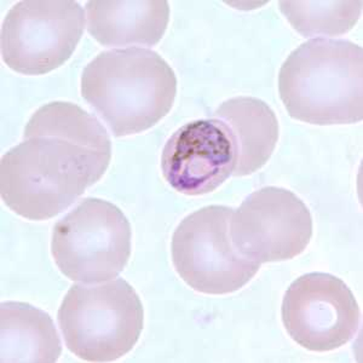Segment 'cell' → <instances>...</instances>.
<instances>
[{
	"instance_id": "cell-6",
	"label": "cell",
	"mask_w": 363,
	"mask_h": 363,
	"mask_svg": "<svg viewBox=\"0 0 363 363\" xmlns=\"http://www.w3.org/2000/svg\"><path fill=\"white\" fill-rule=\"evenodd\" d=\"M233 208L207 206L182 220L172 238V260L186 285L205 294H233L259 270L233 245Z\"/></svg>"
},
{
	"instance_id": "cell-7",
	"label": "cell",
	"mask_w": 363,
	"mask_h": 363,
	"mask_svg": "<svg viewBox=\"0 0 363 363\" xmlns=\"http://www.w3.org/2000/svg\"><path fill=\"white\" fill-rule=\"evenodd\" d=\"M85 28V13L73 0H25L1 26V58L17 73L43 75L73 55Z\"/></svg>"
},
{
	"instance_id": "cell-3",
	"label": "cell",
	"mask_w": 363,
	"mask_h": 363,
	"mask_svg": "<svg viewBox=\"0 0 363 363\" xmlns=\"http://www.w3.org/2000/svg\"><path fill=\"white\" fill-rule=\"evenodd\" d=\"M291 118L308 124L347 125L363 118V50L342 39H313L291 52L279 74Z\"/></svg>"
},
{
	"instance_id": "cell-11",
	"label": "cell",
	"mask_w": 363,
	"mask_h": 363,
	"mask_svg": "<svg viewBox=\"0 0 363 363\" xmlns=\"http://www.w3.org/2000/svg\"><path fill=\"white\" fill-rule=\"evenodd\" d=\"M87 30L104 46H153L164 37L169 21V3L89 1Z\"/></svg>"
},
{
	"instance_id": "cell-9",
	"label": "cell",
	"mask_w": 363,
	"mask_h": 363,
	"mask_svg": "<svg viewBox=\"0 0 363 363\" xmlns=\"http://www.w3.org/2000/svg\"><path fill=\"white\" fill-rule=\"evenodd\" d=\"M281 316L289 337L310 351L335 350L355 337L359 308L344 281L310 272L286 291Z\"/></svg>"
},
{
	"instance_id": "cell-2",
	"label": "cell",
	"mask_w": 363,
	"mask_h": 363,
	"mask_svg": "<svg viewBox=\"0 0 363 363\" xmlns=\"http://www.w3.org/2000/svg\"><path fill=\"white\" fill-rule=\"evenodd\" d=\"M177 78L169 63L152 50L104 51L82 75V96L114 137L153 128L172 109Z\"/></svg>"
},
{
	"instance_id": "cell-8",
	"label": "cell",
	"mask_w": 363,
	"mask_h": 363,
	"mask_svg": "<svg viewBox=\"0 0 363 363\" xmlns=\"http://www.w3.org/2000/svg\"><path fill=\"white\" fill-rule=\"evenodd\" d=\"M230 236L241 256L259 264L294 259L309 245L313 218L294 193L265 186L233 211Z\"/></svg>"
},
{
	"instance_id": "cell-1",
	"label": "cell",
	"mask_w": 363,
	"mask_h": 363,
	"mask_svg": "<svg viewBox=\"0 0 363 363\" xmlns=\"http://www.w3.org/2000/svg\"><path fill=\"white\" fill-rule=\"evenodd\" d=\"M112 142L95 116L69 102L39 108L22 143L0 162L5 205L30 220L60 215L106 174Z\"/></svg>"
},
{
	"instance_id": "cell-14",
	"label": "cell",
	"mask_w": 363,
	"mask_h": 363,
	"mask_svg": "<svg viewBox=\"0 0 363 363\" xmlns=\"http://www.w3.org/2000/svg\"><path fill=\"white\" fill-rule=\"evenodd\" d=\"M285 15L303 37H335L354 28L362 13V1H280Z\"/></svg>"
},
{
	"instance_id": "cell-12",
	"label": "cell",
	"mask_w": 363,
	"mask_h": 363,
	"mask_svg": "<svg viewBox=\"0 0 363 363\" xmlns=\"http://www.w3.org/2000/svg\"><path fill=\"white\" fill-rule=\"evenodd\" d=\"M213 118L227 125L235 143L233 176L255 174L268 162L279 140V121L264 101L247 96L234 97L220 104Z\"/></svg>"
},
{
	"instance_id": "cell-13",
	"label": "cell",
	"mask_w": 363,
	"mask_h": 363,
	"mask_svg": "<svg viewBox=\"0 0 363 363\" xmlns=\"http://www.w3.org/2000/svg\"><path fill=\"white\" fill-rule=\"evenodd\" d=\"M0 337L3 363H54L62 354L52 318L27 303H1Z\"/></svg>"
},
{
	"instance_id": "cell-10",
	"label": "cell",
	"mask_w": 363,
	"mask_h": 363,
	"mask_svg": "<svg viewBox=\"0 0 363 363\" xmlns=\"http://www.w3.org/2000/svg\"><path fill=\"white\" fill-rule=\"evenodd\" d=\"M235 164V143L230 131L213 116L178 128L161 154L166 182L188 196L215 191L233 176Z\"/></svg>"
},
{
	"instance_id": "cell-4",
	"label": "cell",
	"mask_w": 363,
	"mask_h": 363,
	"mask_svg": "<svg viewBox=\"0 0 363 363\" xmlns=\"http://www.w3.org/2000/svg\"><path fill=\"white\" fill-rule=\"evenodd\" d=\"M145 310L123 279L73 285L58 310L67 347L86 362H113L136 345Z\"/></svg>"
},
{
	"instance_id": "cell-5",
	"label": "cell",
	"mask_w": 363,
	"mask_h": 363,
	"mask_svg": "<svg viewBox=\"0 0 363 363\" xmlns=\"http://www.w3.org/2000/svg\"><path fill=\"white\" fill-rule=\"evenodd\" d=\"M131 239V224L119 207L87 198L55 225L51 253L69 280L99 284L124 270Z\"/></svg>"
}]
</instances>
